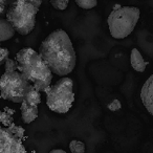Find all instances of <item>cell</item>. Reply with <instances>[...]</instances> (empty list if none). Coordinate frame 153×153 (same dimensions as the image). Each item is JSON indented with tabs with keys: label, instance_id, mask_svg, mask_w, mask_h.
Returning <instances> with one entry per match:
<instances>
[{
	"label": "cell",
	"instance_id": "cell-10",
	"mask_svg": "<svg viewBox=\"0 0 153 153\" xmlns=\"http://www.w3.org/2000/svg\"><path fill=\"white\" fill-rule=\"evenodd\" d=\"M130 64L131 67L137 72H144L148 62H146L143 58L140 51L137 48H133L130 53Z\"/></svg>",
	"mask_w": 153,
	"mask_h": 153
},
{
	"label": "cell",
	"instance_id": "cell-5",
	"mask_svg": "<svg viewBox=\"0 0 153 153\" xmlns=\"http://www.w3.org/2000/svg\"><path fill=\"white\" fill-rule=\"evenodd\" d=\"M45 92L46 105L51 111L62 114L70 110L74 102V81L70 78L63 76Z\"/></svg>",
	"mask_w": 153,
	"mask_h": 153
},
{
	"label": "cell",
	"instance_id": "cell-3",
	"mask_svg": "<svg viewBox=\"0 0 153 153\" xmlns=\"http://www.w3.org/2000/svg\"><path fill=\"white\" fill-rule=\"evenodd\" d=\"M140 16V11L138 7L115 4L107 18L110 35L114 39L128 37L137 24Z\"/></svg>",
	"mask_w": 153,
	"mask_h": 153
},
{
	"label": "cell",
	"instance_id": "cell-2",
	"mask_svg": "<svg viewBox=\"0 0 153 153\" xmlns=\"http://www.w3.org/2000/svg\"><path fill=\"white\" fill-rule=\"evenodd\" d=\"M18 70L39 91H46L53 80V72L38 51L30 47L20 49L16 55Z\"/></svg>",
	"mask_w": 153,
	"mask_h": 153
},
{
	"label": "cell",
	"instance_id": "cell-1",
	"mask_svg": "<svg viewBox=\"0 0 153 153\" xmlns=\"http://www.w3.org/2000/svg\"><path fill=\"white\" fill-rule=\"evenodd\" d=\"M38 53L51 72L60 76L69 74L76 67V51L69 36L63 30L51 32L42 41Z\"/></svg>",
	"mask_w": 153,
	"mask_h": 153
},
{
	"label": "cell",
	"instance_id": "cell-15",
	"mask_svg": "<svg viewBox=\"0 0 153 153\" xmlns=\"http://www.w3.org/2000/svg\"><path fill=\"white\" fill-rule=\"evenodd\" d=\"M51 7L58 11H65L68 7L69 0H49Z\"/></svg>",
	"mask_w": 153,
	"mask_h": 153
},
{
	"label": "cell",
	"instance_id": "cell-14",
	"mask_svg": "<svg viewBox=\"0 0 153 153\" xmlns=\"http://www.w3.org/2000/svg\"><path fill=\"white\" fill-rule=\"evenodd\" d=\"M76 4L83 10H91L97 7L98 0H74Z\"/></svg>",
	"mask_w": 153,
	"mask_h": 153
},
{
	"label": "cell",
	"instance_id": "cell-16",
	"mask_svg": "<svg viewBox=\"0 0 153 153\" xmlns=\"http://www.w3.org/2000/svg\"><path fill=\"white\" fill-rule=\"evenodd\" d=\"M4 67H5V71H15L18 70V64L16 62V60L13 59H7L4 63Z\"/></svg>",
	"mask_w": 153,
	"mask_h": 153
},
{
	"label": "cell",
	"instance_id": "cell-19",
	"mask_svg": "<svg viewBox=\"0 0 153 153\" xmlns=\"http://www.w3.org/2000/svg\"><path fill=\"white\" fill-rule=\"evenodd\" d=\"M25 1L33 4L34 7H36L37 9H39L41 7V4H42V0H25Z\"/></svg>",
	"mask_w": 153,
	"mask_h": 153
},
{
	"label": "cell",
	"instance_id": "cell-9",
	"mask_svg": "<svg viewBox=\"0 0 153 153\" xmlns=\"http://www.w3.org/2000/svg\"><path fill=\"white\" fill-rule=\"evenodd\" d=\"M20 111H21V119L24 124H30L38 117L39 110L38 106H34V105H30L26 102L21 103V107H20Z\"/></svg>",
	"mask_w": 153,
	"mask_h": 153
},
{
	"label": "cell",
	"instance_id": "cell-6",
	"mask_svg": "<svg viewBox=\"0 0 153 153\" xmlns=\"http://www.w3.org/2000/svg\"><path fill=\"white\" fill-rule=\"evenodd\" d=\"M30 83L19 70L5 71L0 78V97L13 103H22Z\"/></svg>",
	"mask_w": 153,
	"mask_h": 153
},
{
	"label": "cell",
	"instance_id": "cell-18",
	"mask_svg": "<svg viewBox=\"0 0 153 153\" xmlns=\"http://www.w3.org/2000/svg\"><path fill=\"white\" fill-rule=\"evenodd\" d=\"M108 108L112 111H115V110H117V109L121 108V104H120V102L117 100H114L108 105Z\"/></svg>",
	"mask_w": 153,
	"mask_h": 153
},
{
	"label": "cell",
	"instance_id": "cell-13",
	"mask_svg": "<svg viewBox=\"0 0 153 153\" xmlns=\"http://www.w3.org/2000/svg\"><path fill=\"white\" fill-rule=\"evenodd\" d=\"M69 150L71 153H85L86 146L82 140H72L69 143Z\"/></svg>",
	"mask_w": 153,
	"mask_h": 153
},
{
	"label": "cell",
	"instance_id": "cell-7",
	"mask_svg": "<svg viewBox=\"0 0 153 153\" xmlns=\"http://www.w3.org/2000/svg\"><path fill=\"white\" fill-rule=\"evenodd\" d=\"M0 153H26L21 140L0 126Z\"/></svg>",
	"mask_w": 153,
	"mask_h": 153
},
{
	"label": "cell",
	"instance_id": "cell-4",
	"mask_svg": "<svg viewBox=\"0 0 153 153\" xmlns=\"http://www.w3.org/2000/svg\"><path fill=\"white\" fill-rule=\"evenodd\" d=\"M38 11L39 9L25 0H16L7 10V19L18 34L26 36L35 28Z\"/></svg>",
	"mask_w": 153,
	"mask_h": 153
},
{
	"label": "cell",
	"instance_id": "cell-12",
	"mask_svg": "<svg viewBox=\"0 0 153 153\" xmlns=\"http://www.w3.org/2000/svg\"><path fill=\"white\" fill-rule=\"evenodd\" d=\"M24 102H26L30 105H34V106H38L41 103V94L40 91L37 90L34 86L30 84V87H28L27 91L25 94V97H24Z\"/></svg>",
	"mask_w": 153,
	"mask_h": 153
},
{
	"label": "cell",
	"instance_id": "cell-17",
	"mask_svg": "<svg viewBox=\"0 0 153 153\" xmlns=\"http://www.w3.org/2000/svg\"><path fill=\"white\" fill-rule=\"evenodd\" d=\"M9 55H10V51L7 47H3L0 45V65H2V64L5 63L7 59H9Z\"/></svg>",
	"mask_w": 153,
	"mask_h": 153
},
{
	"label": "cell",
	"instance_id": "cell-8",
	"mask_svg": "<svg viewBox=\"0 0 153 153\" xmlns=\"http://www.w3.org/2000/svg\"><path fill=\"white\" fill-rule=\"evenodd\" d=\"M140 100L145 108L153 117V74L143 85L140 90Z\"/></svg>",
	"mask_w": 153,
	"mask_h": 153
},
{
	"label": "cell",
	"instance_id": "cell-11",
	"mask_svg": "<svg viewBox=\"0 0 153 153\" xmlns=\"http://www.w3.org/2000/svg\"><path fill=\"white\" fill-rule=\"evenodd\" d=\"M16 30L12 26L7 19L0 18V42L7 41L12 39L15 35Z\"/></svg>",
	"mask_w": 153,
	"mask_h": 153
},
{
	"label": "cell",
	"instance_id": "cell-20",
	"mask_svg": "<svg viewBox=\"0 0 153 153\" xmlns=\"http://www.w3.org/2000/svg\"><path fill=\"white\" fill-rule=\"evenodd\" d=\"M49 153H67V152H65V151L62 150V149H53V150H51Z\"/></svg>",
	"mask_w": 153,
	"mask_h": 153
}]
</instances>
